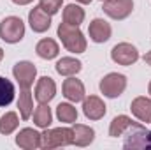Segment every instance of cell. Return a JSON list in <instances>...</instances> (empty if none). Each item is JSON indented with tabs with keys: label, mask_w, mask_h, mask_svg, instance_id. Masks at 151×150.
Masks as SVG:
<instances>
[{
	"label": "cell",
	"mask_w": 151,
	"mask_h": 150,
	"mask_svg": "<svg viewBox=\"0 0 151 150\" xmlns=\"http://www.w3.org/2000/svg\"><path fill=\"white\" fill-rule=\"evenodd\" d=\"M62 5H63V0H39V7L49 16H55L62 9Z\"/></svg>",
	"instance_id": "obj_26"
},
{
	"label": "cell",
	"mask_w": 151,
	"mask_h": 150,
	"mask_svg": "<svg viewBox=\"0 0 151 150\" xmlns=\"http://www.w3.org/2000/svg\"><path fill=\"white\" fill-rule=\"evenodd\" d=\"M28 23H30V28H32L35 34H44V32H47L49 27H51V16L46 14V12L37 5V7L30 9V12H28Z\"/></svg>",
	"instance_id": "obj_14"
},
{
	"label": "cell",
	"mask_w": 151,
	"mask_h": 150,
	"mask_svg": "<svg viewBox=\"0 0 151 150\" xmlns=\"http://www.w3.org/2000/svg\"><path fill=\"white\" fill-rule=\"evenodd\" d=\"M142 60H144V62H146L148 66H151V51H148V53H146V55L142 57Z\"/></svg>",
	"instance_id": "obj_28"
},
{
	"label": "cell",
	"mask_w": 151,
	"mask_h": 150,
	"mask_svg": "<svg viewBox=\"0 0 151 150\" xmlns=\"http://www.w3.org/2000/svg\"><path fill=\"white\" fill-rule=\"evenodd\" d=\"M56 34L62 41L63 48L70 53H84L86 51V37L84 34L81 32L79 27H72V25H67V23H60L58 28H56Z\"/></svg>",
	"instance_id": "obj_1"
},
{
	"label": "cell",
	"mask_w": 151,
	"mask_h": 150,
	"mask_svg": "<svg viewBox=\"0 0 151 150\" xmlns=\"http://www.w3.org/2000/svg\"><path fill=\"white\" fill-rule=\"evenodd\" d=\"M12 76L18 81L19 88H32V85L37 78V67L28 60H19L12 67Z\"/></svg>",
	"instance_id": "obj_7"
},
{
	"label": "cell",
	"mask_w": 151,
	"mask_h": 150,
	"mask_svg": "<svg viewBox=\"0 0 151 150\" xmlns=\"http://www.w3.org/2000/svg\"><path fill=\"white\" fill-rule=\"evenodd\" d=\"M83 113L88 120H100L106 117L107 106L99 95H88L83 99Z\"/></svg>",
	"instance_id": "obj_9"
},
{
	"label": "cell",
	"mask_w": 151,
	"mask_h": 150,
	"mask_svg": "<svg viewBox=\"0 0 151 150\" xmlns=\"http://www.w3.org/2000/svg\"><path fill=\"white\" fill-rule=\"evenodd\" d=\"M16 145L23 150H35L42 147V134L32 127H25L16 134Z\"/></svg>",
	"instance_id": "obj_13"
},
{
	"label": "cell",
	"mask_w": 151,
	"mask_h": 150,
	"mask_svg": "<svg viewBox=\"0 0 151 150\" xmlns=\"http://www.w3.org/2000/svg\"><path fill=\"white\" fill-rule=\"evenodd\" d=\"M72 145V129L70 127H55L44 129L42 133V149H58Z\"/></svg>",
	"instance_id": "obj_4"
},
{
	"label": "cell",
	"mask_w": 151,
	"mask_h": 150,
	"mask_svg": "<svg viewBox=\"0 0 151 150\" xmlns=\"http://www.w3.org/2000/svg\"><path fill=\"white\" fill-rule=\"evenodd\" d=\"M134 124H137V122H134L130 117H127V115H118V117H114L113 122H111V125H109V136L111 138H118V136H123Z\"/></svg>",
	"instance_id": "obj_20"
},
{
	"label": "cell",
	"mask_w": 151,
	"mask_h": 150,
	"mask_svg": "<svg viewBox=\"0 0 151 150\" xmlns=\"http://www.w3.org/2000/svg\"><path fill=\"white\" fill-rule=\"evenodd\" d=\"M130 111L132 115L142 122V124H151V99L150 97H144V95H139L135 97L132 103H130Z\"/></svg>",
	"instance_id": "obj_15"
},
{
	"label": "cell",
	"mask_w": 151,
	"mask_h": 150,
	"mask_svg": "<svg viewBox=\"0 0 151 150\" xmlns=\"http://www.w3.org/2000/svg\"><path fill=\"white\" fill-rule=\"evenodd\" d=\"M55 69L60 76H76L83 69V62L74 57H62L55 64Z\"/></svg>",
	"instance_id": "obj_18"
},
{
	"label": "cell",
	"mask_w": 151,
	"mask_h": 150,
	"mask_svg": "<svg viewBox=\"0 0 151 150\" xmlns=\"http://www.w3.org/2000/svg\"><path fill=\"white\" fill-rule=\"evenodd\" d=\"M18 110L19 117L23 120H28L34 113V99L30 88H19V97H18Z\"/></svg>",
	"instance_id": "obj_19"
},
{
	"label": "cell",
	"mask_w": 151,
	"mask_h": 150,
	"mask_svg": "<svg viewBox=\"0 0 151 150\" xmlns=\"http://www.w3.org/2000/svg\"><path fill=\"white\" fill-rule=\"evenodd\" d=\"M32 117H34V124L40 129H47L53 122V113H51V108L47 104H39L34 110Z\"/></svg>",
	"instance_id": "obj_22"
},
{
	"label": "cell",
	"mask_w": 151,
	"mask_h": 150,
	"mask_svg": "<svg viewBox=\"0 0 151 150\" xmlns=\"http://www.w3.org/2000/svg\"><path fill=\"white\" fill-rule=\"evenodd\" d=\"M99 88H100V92L104 94V97L116 99V97H119V95L125 92V88H127V76L119 74V73H109V74H106L100 79Z\"/></svg>",
	"instance_id": "obj_5"
},
{
	"label": "cell",
	"mask_w": 151,
	"mask_h": 150,
	"mask_svg": "<svg viewBox=\"0 0 151 150\" xmlns=\"http://www.w3.org/2000/svg\"><path fill=\"white\" fill-rule=\"evenodd\" d=\"M123 136H125V141H123L125 149H128V150L150 149L151 150V131H148L142 125V122L134 124Z\"/></svg>",
	"instance_id": "obj_2"
},
{
	"label": "cell",
	"mask_w": 151,
	"mask_h": 150,
	"mask_svg": "<svg viewBox=\"0 0 151 150\" xmlns=\"http://www.w3.org/2000/svg\"><path fill=\"white\" fill-rule=\"evenodd\" d=\"M102 2H104V0H102Z\"/></svg>",
	"instance_id": "obj_32"
},
{
	"label": "cell",
	"mask_w": 151,
	"mask_h": 150,
	"mask_svg": "<svg viewBox=\"0 0 151 150\" xmlns=\"http://www.w3.org/2000/svg\"><path fill=\"white\" fill-rule=\"evenodd\" d=\"M77 4H83V5H88V4H91L93 0H76Z\"/></svg>",
	"instance_id": "obj_29"
},
{
	"label": "cell",
	"mask_w": 151,
	"mask_h": 150,
	"mask_svg": "<svg viewBox=\"0 0 151 150\" xmlns=\"http://www.w3.org/2000/svg\"><path fill=\"white\" fill-rule=\"evenodd\" d=\"M102 11L116 21H121L128 18L134 11V0H104Z\"/></svg>",
	"instance_id": "obj_8"
},
{
	"label": "cell",
	"mask_w": 151,
	"mask_h": 150,
	"mask_svg": "<svg viewBox=\"0 0 151 150\" xmlns=\"http://www.w3.org/2000/svg\"><path fill=\"white\" fill-rule=\"evenodd\" d=\"M62 92H63L65 99L70 103H83V99L86 97L84 83L74 76H67V79L62 85Z\"/></svg>",
	"instance_id": "obj_11"
},
{
	"label": "cell",
	"mask_w": 151,
	"mask_h": 150,
	"mask_svg": "<svg viewBox=\"0 0 151 150\" xmlns=\"http://www.w3.org/2000/svg\"><path fill=\"white\" fill-rule=\"evenodd\" d=\"M14 95H16L14 83L4 76H0V108L9 106L14 101Z\"/></svg>",
	"instance_id": "obj_23"
},
{
	"label": "cell",
	"mask_w": 151,
	"mask_h": 150,
	"mask_svg": "<svg viewBox=\"0 0 151 150\" xmlns=\"http://www.w3.org/2000/svg\"><path fill=\"white\" fill-rule=\"evenodd\" d=\"M95 140V131L90 125L84 124H76L72 127V145L76 147H88Z\"/></svg>",
	"instance_id": "obj_16"
},
{
	"label": "cell",
	"mask_w": 151,
	"mask_h": 150,
	"mask_svg": "<svg viewBox=\"0 0 151 150\" xmlns=\"http://www.w3.org/2000/svg\"><path fill=\"white\" fill-rule=\"evenodd\" d=\"M2 58H4V50L0 48V62H2Z\"/></svg>",
	"instance_id": "obj_30"
},
{
	"label": "cell",
	"mask_w": 151,
	"mask_h": 150,
	"mask_svg": "<svg viewBox=\"0 0 151 150\" xmlns=\"http://www.w3.org/2000/svg\"><path fill=\"white\" fill-rule=\"evenodd\" d=\"M148 94H150V97H151V81H150V85H148Z\"/></svg>",
	"instance_id": "obj_31"
},
{
	"label": "cell",
	"mask_w": 151,
	"mask_h": 150,
	"mask_svg": "<svg viewBox=\"0 0 151 150\" xmlns=\"http://www.w3.org/2000/svg\"><path fill=\"white\" fill-rule=\"evenodd\" d=\"M56 118L63 124H74L77 122V110L70 103H60L56 106Z\"/></svg>",
	"instance_id": "obj_24"
},
{
	"label": "cell",
	"mask_w": 151,
	"mask_h": 150,
	"mask_svg": "<svg viewBox=\"0 0 151 150\" xmlns=\"http://www.w3.org/2000/svg\"><path fill=\"white\" fill-rule=\"evenodd\" d=\"M56 95V83L53 78L49 76H42L39 78L37 85H35V101L39 104H49Z\"/></svg>",
	"instance_id": "obj_10"
},
{
	"label": "cell",
	"mask_w": 151,
	"mask_h": 150,
	"mask_svg": "<svg viewBox=\"0 0 151 150\" xmlns=\"http://www.w3.org/2000/svg\"><path fill=\"white\" fill-rule=\"evenodd\" d=\"M111 34H113V28H111V25L106 20H102V18L91 20V23L88 27V36H90V39L93 42L104 44V42H107L111 39Z\"/></svg>",
	"instance_id": "obj_12"
},
{
	"label": "cell",
	"mask_w": 151,
	"mask_h": 150,
	"mask_svg": "<svg viewBox=\"0 0 151 150\" xmlns=\"http://www.w3.org/2000/svg\"><path fill=\"white\" fill-rule=\"evenodd\" d=\"M25 37V23L18 16H7L0 23V39L7 44H16Z\"/></svg>",
	"instance_id": "obj_3"
},
{
	"label": "cell",
	"mask_w": 151,
	"mask_h": 150,
	"mask_svg": "<svg viewBox=\"0 0 151 150\" xmlns=\"http://www.w3.org/2000/svg\"><path fill=\"white\" fill-rule=\"evenodd\" d=\"M19 125V118L18 113L14 111H7L0 117V134H12Z\"/></svg>",
	"instance_id": "obj_25"
},
{
	"label": "cell",
	"mask_w": 151,
	"mask_h": 150,
	"mask_svg": "<svg viewBox=\"0 0 151 150\" xmlns=\"http://www.w3.org/2000/svg\"><path fill=\"white\" fill-rule=\"evenodd\" d=\"M111 60L118 66H132L139 60V50L130 42H118L111 50Z\"/></svg>",
	"instance_id": "obj_6"
},
{
	"label": "cell",
	"mask_w": 151,
	"mask_h": 150,
	"mask_svg": "<svg viewBox=\"0 0 151 150\" xmlns=\"http://www.w3.org/2000/svg\"><path fill=\"white\" fill-rule=\"evenodd\" d=\"M35 53L44 60H53V58H56L60 55V46H58V42L55 39L44 37L35 44Z\"/></svg>",
	"instance_id": "obj_17"
},
{
	"label": "cell",
	"mask_w": 151,
	"mask_h": 150,
	"mask_svg": "<svg viewBox=\"0 0 151 150\" xmlns=\"http://www.w3.org/2000/svg\"><path fill=\"white\" fill-rule=\"evenodd\" d=\"M34 0H12V4H16V5H28V4H32Z\"/></svg>",
	"instance_id": "obj_27"
},
{
	"label": "cell",
	"mask_w": 151,
	"mask_h": 150,
	"mask_svg": "<svg viewBox=\"0 0 151 150\" xmlns=\"http://www.w3.org/2000/svg\"><path fill=\"white\" fill-rule=\"evenodd\" d=\"M63 23L72 25V27H79L84 21V9L77 4H69L63 9Z\"/></svg>",
	"instance_id": "obj_21"
}]
</instances>
